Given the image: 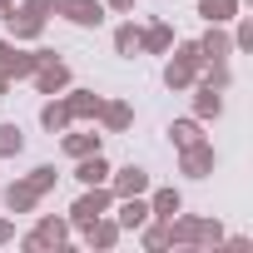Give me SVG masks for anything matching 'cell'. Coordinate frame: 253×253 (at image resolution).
Instances as JSON below:
<instances>
[{
	"label": "cell",
	"instance_id": "35",
	"mask_svg": "<svg viewBox=\"0 0 253 253\" xmlns=\"http://www.w3.org/2000/svg\"><path fill=\"white\" fill-rule=\"evenodd\" d=\"M5 89H10V80H5V75H0V94H5Z\"/></svg>",
	"mask_w": 253,
	"mask_h": 253
},
{
	"label": "cell",
	"instance_id": "1",
	"mask_svg": "<svg viewBox=\"0 0 253 253\" xmlns=\"http://www.w3.org/2000/svg\"><path fill=\"white\" fill-rule=\"evenodd\" d=\"M199 70H204V50L199 40H184V45H169V65H164V84L174 94H189L199 84Z\"/></svg>",
	"mask_w": 253,
	"mask_h": 253
},
{
	"label": "cell",
	"instance_id": "28",
	"mask_svg": "<svg viewBox=\"0 0 253 253\" xmlns=\"http://www.w3.org/2000/svg\"><path fill=\"white\" fill-rule=\"evenodd\" d=\"M253 50V15H233V55Z\"/></svg>",
	"mask_w": 253,
	"mask_h": 253
},
{
	"label": "cell",
	"instance_id": "20",
	"mask_svg": "<svg viewBox=\"0 0 253 253\" xmlns=\"http://www.w3.org/2000/svg\"><path fill=\"white\" fill-rule=\"evenodd\" d=\"M199 139H204V119L189 114V119H174V124H169V144H174V149H189V144H199Z\"/></svg>",
	"mask_w": 253,
	"mask_h": 253
},
{
	"label": "cell",
	"instance_id": "10",
	"mask_svg": "<svg viewBox=\"0 0 253 253\" xmlns=\"http://www.w3.org/2000/svg\"><path fill=\"white\" fill-rule=\"evenodd\" d=\"M169 45H174L169 20H154V25H144V30H139V55H169Z\"/></svg>",
	"mask_w": 253,
	"mask_h": 253
},
{
	"label": "cell",
	"instance_id": "26",
	"mask_svg": "<svg viewBox=\"0 0 253 253\" xmlns=\"http://www.w3.org/2000/svg\"><path fill=\"white\" fill-rule=\"evenodd\" d=\"M25 149V134H20V124L15 119H5V124H0V159H15Z\"/></svg>",
	"mask_w": 253,
	"mask_h": 253
},
{
	"label": "cell",
	"instance_id": "4",
	"mask_svg": "<svg viewBox=\"0 0 253 253\" xmlns=\"http://www.w3.org/2000/svg\"><path fill=\"white\" fill-rule=\"evenodd\" d=\"M213 169H218V149H213L209 139H199V144L179 149V174H189V179H209Z\"/></svg>",
	"mask_w": 253,
	"mask_h": 253
},
{
	"label": "cell",
	"instance_id": "15",
	"mask_svg": "<svg viewBox=\"0 0 253 253\" xmlns=\"http://www.w3.org/2000/svg\"><path fill=\"white\" fill-rule=\"evenodd\" d=\"M35 243H40V248H65V243H70V218H50V213H45V218L35 223Z\"/></svg>",
	"mask_w": 253,
	"mask_h": 253
},
{
	"label": "cell",
	"instance_id": "11",
	"mask_svg": "<svg viewBox=\"0 0 253 253\" xmlns=\"http://www.w3.org/2000/svg\"><path fill=\"white\" fill-rule=\"evenodd\" d=\"M199 50H204V60H233V35H228V25H209L204 40H199Z\"/></svg>",
	"mask_w": 253,
	"mask_h": 253
},
{
	"label": "cell",
	"instance_id": "27",
	"mask_svg": "<svg viewBox=\"0 0 253 253\" xmlns=\"http://www.w3.org/2000/svg\"><path fill=\"white\" fill-rule=\"evenodd\" d=\"M114 55H139V25L134 20H124L114 30Z\"/></svg>",
	"mask_w": 253,
	"mask_h": 253
},
{
	"label": "cell",
	"instance_id": "25",
	"mask_svg": "<svg viewBox=\"0 0 253 253\" xmlns=\"http://www.w3.org/2000/svg\"><path fill=\"white\" fill-rule=\"evenodd\" d=\"M139 233H144V248H154V253H159V248H174V243H169V218H144Z\"/></svg>",
	"mask_w": 253,
	"mask_h": 253
},
{
	"label": "cell",
	"instance_id": "9",
	"mask_svg": "<svg viewBox=\"0 0 253 253\" xmlns=\"http://www.w3.org/2000/svg\"><path fill=\"white\" fill-rule=\"evenodd\" d=\"M94 119L104 124V129H109V134H124V129H129V124H134V109H129V104H124V99H104Z\"/></svg>",
	"mask_w": 253,
	"mask_h": 253
},
{
	"label": "cell",
	"instance_id": "22",
	"mask_svg": "<svg viewBox=\"0 0 253 253\" xmlns=\"http://www.w3.org/2000/svg\"><path fill=\"white\" fill-rule=\"evenodd\" d=\"M199 80H204L209 89H218V94H228V89H233V70H228V60H204Z\"/></svg>",
	"mask_w": 253,
	"mask_h": 253
},
{
	"label": "cell",
	"instance_id": "8",
	"mask_svg": "<svg viewBox=\"0 0 253 253\" xmlns=\"http://www.w3.org/2000/svg\"><path fill=\"white\" fill-rule=\"evenodd\" d=\"M144 218H149V199H144V194H134V199H114V223H119L124 233L139 228Z\"/></svg>",
	"mask_w": 253,
	"mask_h": 253
},
{
	"label": "cell",
	"instance_id": "30",
	"mask_svg": "<svg viewBox=\"0 0 253 253\" xmlns=\"http://www.w3.org/2000/svg\"><path fill=\"white\" fill-rule=\"evenodd\" d=\"M25 179H30V184H35V189H40V194H50V189H55V179H60V174H55V164H35V169H30V174H25Z\"/></svg>",
	"mask_w": 253,
	"mask_h": 253
},
{
	"label": "cell",
	"instance_id": "2",
	"mask_svg": "<svg viewBox=\"0 0 253 253\" xmlns=\"http://www.w3.org/2000/svg\"><path fill=\"white\" fill-rule=\"evenodd\" d=\"M55 50H20L15 40H0V75L5 80H30Z\"/></svg>",
	"mask_w": 253,
	"mask_h": 253
},
{
	"label": "cell",
	"instance_id": "24",
	"mask_svg": "<svg viewBox=\"0 0 253 253\" xmlns=\"http://www.w3.org/2000/svg\"><path fill=\"white\" fill-rule=\"evenodd\" d=\"M65 154H70V159L99 154V134H89V129H75V134H65Z\"/></svg>",
	"mask_w": 253,
	"mask_h": 253
},
{
	"label": "cell",
	"instance_id": "7",
	"mask_svg": "<svg viewBox=\"0 0 253 253\" xmlns=\"http://www.w3.org/2000/svg\"><path fill=\"white\" fill-rule=\"evenodd\" d=\"M30 80H35V89H40V94H65V89H70V65L50 55V60H45Z\"/></svg>",
	"mask_w": 253,
	"mask_h": 253
},
{
	"label": "cell",
	"instance_id": "33",
	"mask_svg": "<svg viewBox=\"0 0 253 253\" xmlns=\"http://www.w3.org/2000/svg\"><path fill=\"white\" fill-rule=\"evenodd\" d=\"M10 238H15V223H10V218H0V243H10Z\"/></svg>",
	"mask_w": 253,
	"mask_h": 253
},
{
	"label": "cell",
	"instance_id": "13",
	"mask_svg": "<svg viewBox=\"0 0 253 253\" xmlns=\"http://www.w3.org/2000/svg\"><path fill=\"white\" fill-rule=\"evenodd\" d=\"M40 199H45V194H40V189H35L30 179H15V184L5 189V209H10V213H30V209H35Z\"/></svg>",
	"mask_w": 253,
	"mask_h": 253
},
{
	"label": "cell",
	"instance_id": "31",
	"mask_svg": "<svg viewBox=\"0 0 253 253\" xmlns=\"http://www.w3.org/2000/svg\"><path fill=\"white\" fill-rule=\"evenodd\" d=\"M20 10H25V15H40V20H50V10H55V0H25Z\"/></svg>",
	"mask_w": 253,
	"mask_h": 253
},
{
	"label": "cell",
	"instance_id": "14",
	"mask_svg": "<svg viewBox=\"0 0 253 253\" xmlns=\"http://www.w3.org/2000/svg\"><path fill=\"white\" fill-rule=\"evenodd\" d=\"M144 199H149V218H174V213L184 209V194H179L174 184H169V189H149Z\"/></svg>",
	"mask_w": 253,
	"mask_h": 253
},
{
	"label": "cell",
	"instance_id": "32",
	"mask_svg": "<svg viewBox=\"0 0 253 253\" xmlns=\"http://www.w3.org/2000/svg\"><path fill=\"white\" fill-rule=\"evenodd\" d=\"M104 10H119V15H129V10H134V0H104Z\"/></svg>",
	"mask_w": 253,
	"mask_h": 253
},
{
	"label": "cell",
	"instance_id": "29",
	"mask_svg": "<svg viewBox=\"0 0 253 253\" xmlns=\"http://www.w3.org/2000/svg\"><path fill=\"white\" fill-rule=\"evenodd\" d=\"M223 243V223L218 218H199V238H194V248H218Z\"/></svg>",
	"mask_w": 253,
	"mask_h": 253
},
{
	"label": "cell",
	"instance_id": "17",
	"mask_svg": "<svg viewBox=\"0 0 253 253\" xmlns=\"http://www.w3.org/2000/svg\"><path fill=\"white\" fill-rule=\"evenodd\" d=\"M99 104H104V99H99L94 89H70V94H65L70 119H94V114H99Z\"/></svg>",
	"mask_w": 253,
	"mask_h": 253
},
{
	"label": "cell",
	"instance_id": "21",
	"mask_svg": "<svg viewBox=\"0 0 253 253\" xmlns=\"http://www.w3.org/2000/svg\"><path fill=\"white\" fill-rule=\"evenodd\" d=\"M40 124H45L50 134H65L70 124H75V119H70V109H65V94H60V99H55V94L45 99V109H40Z\"/></svg>",
	"mask_w": 253,
	"mask_h": 253
},
{
	"label": "cell",
	"instance_id": "12",
	"mask_svg": "<svg viewBox=\"0 0 253 253\" xmlns=\"http://www.w3.org/2000/svg\"><path fill=\"white\" fill-rule=\"evenodd\" d=\"M80 233H84V243H89V248H114L124 228H119V223H114L109 213H99V218H94V223H84Z\"/></svg>",
	"mask_w": 253,
	"mask_h": 253
},
{
	"label": "cell",
	"instance_id": "5",
	"mask_svg": "<svg viewBox=\"0 0 253 253\" xmlns=\"http://www.w3.org/2000/svg\"><path fill=\"white\" fill-rule=\"evenodd\" d=\"M55 10H60L70 25H80V30L104 25V0H55Z\"/></svg>",
	"mask_w": 253,
	"mask_h": 253
},
{
	"label": "cell",
	"instance_id": "23",
	"mask_svg": "<svg viewBox=\"0 0 253 253\" xmlns=\"http://www.w3.org/2000/svg\"><path fill=\"white\" fill-rule=\"evenodd\" d=\"M238 10H243V0H199V15L209 25H228Z\"/></svg>",
	"mask_w": 253,
	"mask_h": 253
},
{
	"label": "cell",
	"instance_id": "34",
	"mask_svg": "<svg viewBox=\"0 0 253 253\" xmlns=\"http://www.w3.org/2000/svg\"><path fill=\"white\" fill-rule=\"evenodd\" d=\"M10 10H15V5H10V0H0V20H5V15H10Z\"/></svg>",
	"mask_w": 253,
	"mask_h": 253
},
{
	"label": "cell",
	"instance_id": "3",
	"mask_svg": "<svg viewBox=\"0 0 253 253\" xmlns=\"http://www.w3.org/2000/svg\"><path fill=\"white\" fill-rule=\"evenodd\" d=\"M114 209V194H109V184H84V194L70 204V228H84V223H94L99 213H109Z\"/></svg>",
	"mask_w": 253,
	"mask_h": 253
},
{
	"label": "cell",
	"instance_id": "6",
	"mask_svg": "<svg viewBox=\"0 0 253 253\" xmlns=\"http://www.w3.org/2000/svg\"><path fill=\"white\" fill-rule=\"evenodd\" d=\"M109 194H114V199H134V194H149V169H139V164L109 169Z\"/></svg>",
	"mask_w": 253,
	"mask_h": 253
},
{
	"label": "cell",
	"instance_id": "19",
	"mask_svg": "<svg viewBox=\"0 0 253 253\" xmlns=\"http://www.w3.org/2000/svg\"><path fill=\"white\" fill-rule=\"evenodd\" d=\"M75 179H80V184H109V159H104V154L75 159Z\"/></svg>",
	"mask_w": 253,
	"mask_h": 253
},
{
	"label": "cell",
	"instance_id": "16",
	"mask_svg": "<svg viewBox=\"0 0 253 253\" xmlns=\"http://www.w3.org/2000/svg\"><path fill=\"white\" fill-rule=\"evenodd\" d=\"M5 20H10V40H15V45H25V40H40V35H45V20H40V15L10 10Z\"/></svg>",
	"mask_w": 253,
	"mask_h": 253
},
{
	"label": "cell",
	"instance_id": "18",
	"mask_svg": "<svg viewBox=\"0 0 253 253\" xmlns=\"http://www.w3.org/2000/svg\"><path fill=\"white\" fill-rule=\"evenodd\" d=\"M218 114H223V94L199 80V84H194V119H218Z\"/></svg>",
	"mask_w": 253,
	"mask_h": 253
}]
</instances>
